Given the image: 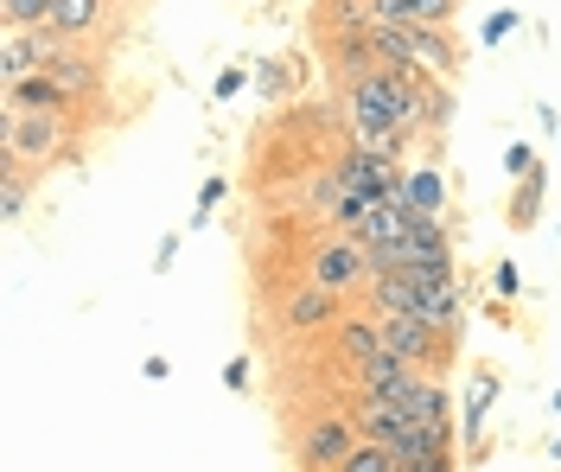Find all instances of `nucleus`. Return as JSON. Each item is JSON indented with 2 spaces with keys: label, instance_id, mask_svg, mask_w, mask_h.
Listing matches in <instances>:
<instances>
[{
  "label": "nucleus",
  "instance_id": "18",
  "mask_svg": "<svg viewBox=\"0 0 561 472\" xmlns=\"http://www.w3.org/2000/svg\"><path fill=\"white\" fill-rule=\"evenodd\" d=\"M58 0H0V26H45Z\"/></svg>",
  "mask_w": 561,
  "mask_h": 472
},
{
  "label": "nucleus",
  "instance_id": "20",
  "mask_svg": "<svg viewBox=\"0 0 561 472\" xmlns=\"http://www.w3.org/2000/svg\"><path fill=\"white\" fill-rule=\"evenodd\" d=\"M249 83H255V71H249V65H224V71H217V83H210V103H237Z\"/></svg>",
  "mask_w": 561,
  "mask_h": 472
},
{
  "label": "nucleus",
  "instance_id": "5",
  "mask_svg": "<svg viewBox=\"0 0 561 472\" xmlns=\"http://www.w3.org/2000/svg\"><path fill=\"white\" fill-rule=\"evenodd\" d=\"M497 396H504V370L472 364V377H466V390H459V460H466V467L485 460V428H491Z\"/></svg>",
  "mask_w": 561,
  "mask_h": 472
},
{
  "label": "nucleus",
  "instance_id": "1",
  "mask_svg": "<svg viewBox=\"0 0 561 472\" xmlns=\"http://www.w3.org/2000/svg\"><path fill=\"white\" fill-rule=\"evenodd\" d=\"M83 160V122L77 115H33L0 103V166L20 173H51V166H77Z\"/></svg>",
  "mask_w": 561,
  "mask_h": 472
},
{
  "label": "nucleus",
  "instance_id": "4",
  "mask_svg": "<svg viewBox=\"0 0 561 472\" xmlns=\"http://www.w3.org/2000/svg\"><path fill=\"white\" fill-rule=\"evenodd\" d=\"M377 332H383V352H389V358L415 364V370H427V377H440V370L459 358L454 338H440V332L427 326L421 313H383V320H377Z\"/></svg>",
  "mask_w": 561,
  "mask_h": 472
},
{
  "label": "nucleus",
  "instance_id": "19",
  "mask_svg": "<svg viewBox=\"0 0 561 472\" xmlns=\"http://www.w3.org/2000/svg\"><path fill=\"white\" fill-rule=\"evenodd\" d=\"M224 192H230V180H224V173H210V180L198 185V205H192V218H185V230H205V223H210V211L224 205Z\"/></svg>",
  "mask_w": 561,
  "mask_h": 472
},
{
  "label": "nucleus",
  "instance_id": "22",
  "mask_svg": "<svg viewBox=\"0 0 561 472\" xmlns=\"http://www.w3.org/2000/svg\"><path fill=\"white\" fill-rule=\"evenodd\" d=\"M339 472H396V453H383V447H370V440H357V453H351Z\"/></svg>",
  "mask_w": 561,
  "mask_h": 472
},
{
  "label": "nucleus",
  "instance_id": "14",
  "mask_svg": "<svg viewBox=\"0 0 561 472\" xmlns=\"http://www.w3.org/2000/svg\"><path fill=\"white\" fill-rule=\"evenodd\" d=\"M0 103H7V110H33V115H77V103H70L45 71L26 77V83H13V90H0ZM77 122H83V115H77Z\"/></svg>",
  "mask_w": 561,
  "mask_h": 472
},
{
  "label": "nucleus",
  "instance_id": "15",
  "mask_svg": "<svg viewBox=\"0 0 561 472\" xmlns=\"http://www.w3.org/2000/svg\"><path fill=\"white\" fill-rule=\"evenodd\" d=\"M300 83H307V58H294V51H287V58H262V65H255V96H262V103H287Z\"/></svg>",
  "mask_w": 561,
  "mask_h": 472
},
{
  "label": "nucleus",
  "instance_id": "27",
  "mask_svg": "<svg viewBox=\"0 0 561 472\" xmlns=\"http://www.w3.org/2000/svg\"><path fill=\"white\" fill-rule=\"evenodd\" d=\"M140 377H147V383H167V377H173V358H160V352H147V364H140Z\"/></svg>",
  "mask_w": 561,
  "mask_h": 472
},
{
  "label": "nucleus",
  "instance_id": "25",
  "mask_svg": "<svg viewBox=\"0 0 561 472\" xmlns=\"http://www.w3.org/2000/svg\"><path fill=\"white\" fill-rule=\"evenodd\" d=\"M249 377H255V364H249L243 352H237V358L224 364V390H230V396H243V390H249Z\"/></svg>",
  "mask_w": 561,
  "mask_h": 472
},
{
  "label": "nucleus",
  "instance_id": "28",
  "mask_svg": "<svg viewBox=\"0 0 561 472\" xmlns=\"http://www.w3.org/2000/svg\"><path fill=\"white\" fill-rule=\"evenodd\" d=\"M536 128H542V135H561V115H556V103H536Z\"/></svg>",
  "mask_w": 561,
  "mask_h": 472
},
{
  "label": "nucleus",
  "instance_id": "12",
  "mask_svg": "<svg viewBox=\"0 0 561 472\" xmlns=\"http://www.w3.org/2000/svg\"><path fill=\"white\" fill-rule=\"evenodd\" d=\"M421 320L440 338H466V288L459 281H421Z\"/></svg>",
  "mask_w": 561,
  "mask_h": 472
},
{
  "label": "nucleus",
  "instance_id": "26",
  "mask_svg": "<svg viewBox=\"0 0 561 472\" xmlns=\"http://www.w3.org/2000/svg\"><path fill=\"white\" fill-rule=\"evenodd\" d=\"M179 243H185L179 230H173V237H160V250H153V268H160V275H167V268L179 262Z\"/></svg>",
  "mask_w": 561,
  "mask_h": 472
},
{
  "label": "nucleus",
  "instance_id": "7",
  "mask_svg": "<svg viewBox=\"0 0 561 472\" xmlns=\"http://www.w3.org/2000/svg\"><path fill=\"white\" fill-rule=\"evenodd\" d=\"M45 77H51L70 103H77V115H83V110H96V103H103L108 65H103V51H90V45H58V51L45 58Z\"/></svg>",
  "mask_w": 561,
  "mask_h": 472
},
{
  "label": "nucleus",
  "instance_id": "13",
  "mask_svg": "<svg viewBox=\"0 0 561 472\" xmlns=\"http://www.w3.org/2000/svg\"><path fill=\"white\" fill-rule=\"evenodd\" d=\"M447 205H454V192H447V173H440L434 160H415V166H409V211H415V218L447 223Z\"/></svg>",
  "mask_w": 561,
  "mask_h": 472
},
{
  "label": "nucleus",
  "instance_id": "10",
  "mask_svg": "<svg viewBox=\"0 0 561 472\" xmlns=\"http://www.w3.org/2000/svg\"><path fill=\"white\" fill-rule=\"evenodd\" d=\"M332 338V358L345 364V370H364V364L383 352V332H377V313H364V307H351L339 326L325 332Z\"/></svg>",
  "mask_w": 561,
  "mask_h": 472
},
{
  "label": "nucleus",
  "instance_id": "3",
  "mask_svg": "<svg viewBox=\"0 0 561 472\" xmlns=\"http://www.w3.org/2000/svg\"><path fill=\"white\" fill-rule=\"evenodd\" d=\"M357 415H351V402H325L313 415H300V428H294V453H300V467L307 472H339L357 453Z\"/></svg>",
  "mask_w": 561,
  "mask_h": 472
},
{
  "label": "nucleus",
  "instance_id": "11",
  "mask_svg": "<svg viewBox=\"0 0 561 472\" xmlns=\"http://www.w3.org/2000/svg\"><path fill=\"white\" fill-rule=\"evenodd\" d=\"M370 13H377V26H396V33H409V26H440V33H454L459 0H370Z\"/></svg>",
  "mask_w": 561,
  "mask_h": 472
},
{
  "label": "nucleus",
  "instance_id": "30",
  "mask_svg": "<svg viewBox=\"0 0 561 472\" xmlns=\"http://www.w3.org/2000/svg\"><path fill=\"white\" fill-rule=\"evenodd\" d=\"M549 408H556V415H561V390H556V396H549Z\"/></svg>",
  "mask_w": 561,
  "mask_h": 472
},
{
  "label": "nucleus",
  "instance_id": "6",
  "mask_svg": "<svg viewBox=\"0 0 561 472\" xmlns=\"http://www.w3.org/2000/svg\"><path fill=\"white\" fill-rule=\"evenodd\" d=\"M351 313V300H339V293L313 288V281H300V288L280 293L275 307V326L287 332V338H319V332H332L339 320Z\"/></svg>",
  "mask_w": 561,
  "mask_h": 472
},
{
  "label": "nucleus",
  "instance_id": "9",
  "mask_svg": "<svg viewBox=\"0 0 561 472\" xmlns=\"http://www.w3.org/2000/svg\"><path fill=\"white\" fill-rule=\"evenodd\" d=\"M58 45H65V38L51 33V26H7V33H0V90H13V83L38 77Z\"/></svg>",
  "mask_w": 561,
  "mask_h": 472
},
{
  "label": "nucleus",
  "instance_id": "24",
  "mask_svg": "<svg viewBox=\"0 0 561 472\" xmlns=\"http://www.w3.org/2000/svg\"><path fill=\"white\" fill-rule=\"evenodd\" d=\"M491 293H497V300H517V293H524V268H517L511 255L491 262Z\"/></svg>",
  "mask_w": 561,
  "mask_h": 472
},
{
  "label": "nucleus",
  "instance_id": "29",
  "mask_svg": "<svg viewBox=\"0 0 561 472\" xmlns=\"http://www.w3.org/2000/svg\"><path fill=\"white\" fill-rule=\"evenodd\" d=\"M549 460H556V467H561V435H556V440H549Z\"/></svg>",
  "mask_w": 561,
  "mask_h": 472
},
{
  "label": "nucleus",
  "instance_id": "16",
  "mask_svg": "<svg viewBox=\"0 0 561 472\" xmlns=\"http://www.w3.org/2000/svg\"><path fill=\"white\" fill-rule=\"evenodd\" d=\"M542 198H549V173H529L524 185H511V198H504V223H511V230H536Z\"/></svg>",
  "mask_w": 561,
  "mask_h": 472
},
{
  "label": "nucleus",
  "instance_id": "2",
  "mask_svg": "<svg viewBox=\"0 0 561 472\" xmlns=\"http://www.w3.org/2000/svg\"><path fill=\"white\" fill-rule=\"evenodd\" d=\"M370 275H377V262H370V250H364L351 230H319L313 243H307V255H300V281L339 293V300H351V307L364 300Z\"/></svg>",
  "mask_w": 561,
  "mask_h": 472
},
{
  "label": "nucleus",
  "instance_id": "21",
  "mask_svg": "<svg viewBox=\"0 0 561 472\" xmlns=\"http://www.w3.org/2000/svg\"><path fill=\"white\" fill-rule=\"evenodd\" d=\"M529 173H542L536 147H529V141H511V147H504V180H511V185H524Z\"/></svg>",
  "mask_w": 561,
  "mask_h": 472
},
{
  "label": "nucleus",
  "instance_id": "8",
  "mask_svg": "<svg viewBox=\"0 0 561 472\" xmlns=\"http://www.w3.org/2000/svg\"><path fill=\"white\" fill-rule=\"evenodd\" d=\"M45 26L65 38V45H90V51H103L108 33L122 26V0H58Z\"/></svg>",
  "mask_w": 561,
  "mask_h": 472
},
{
  "label": "nucleus",
  "instance_id": "23",
  "mask_svg": "<svg viewBox=\"0 0 561 472\" xmlns=\"http://www.w3.org/2000/svg\"><path fill=\"white\" fill-rule=\"evenodd\" d=\"M517 26H524V13H517V7H504V13H491L485 26H479V45L491 51V45H504V38L517 33Z\"/></svg>",
  "mask_w": 561,
  "mask_h": 472
},
{
  "label": "nucleus",
  "instance_id": "17",
  "mask_svg": "<svg viewBox=\"0 0 561 472\" xmlns=\"http://www.w3.org/2000/svg\"><path fill=\"white\" fill-rule=\"evenodd\" d=\"M33 185H38V173L0 166V218H7V223H20V218H26V205H33Z\"/></svg>",
  "mask_w": 561,
  "mask_h": 472
}]
</instances>
